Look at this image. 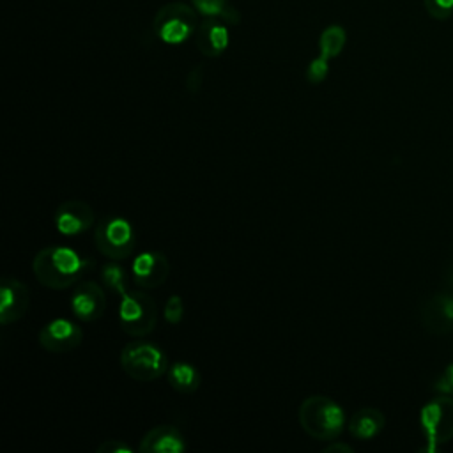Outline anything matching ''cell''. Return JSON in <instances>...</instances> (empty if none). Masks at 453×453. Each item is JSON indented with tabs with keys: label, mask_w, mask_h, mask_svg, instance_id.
<instances>
[{
	"label": "cell",
	"mask_w": 453,
	"mask_h": 453,
	"mask_svg": "<svg viewBox=\"0 0 453 453\" xmlns=\"http://www.w3.org/2000/svg\"><path fill=\"white\" fill-rule=\"evenodd\" d=\"M92 265L90 258L81 257L69 246L42 248L32 260L35 280L51 290H64L76 285Z\"/></svg>",
	"instance_id": "obj_1"
},
{
	"label": "cell",
	"mask_w": 453,
	"mask_h": 453,
	"mask_svg": "<svg viewBox=\"0 0 453 453\" xmlns=\"http://www.w3.org/2000/svg\"><path fill=\"white\" fill-rule=\"evenodd\" d=\"M304 434L315 441H333L345 428V412L340 403L326 395L306 396L297 411Z\"/></svg>",
	"instance_id": "obj_2"
},
{
	"label": "cell",
	"mask_w": 453,
	"mask_h": 453,
	"mask_svg": "<svg viewBox=\"0 0 453 453\" xmlns=\"http://www.w3.org/2000/svg\"><path fill=\"white\" fill-rule=\"evenodd\" d=\"M120 366L136 382H150L163 377L168 370L166 354L154 343L134 340L120 350Z\"/></svg>",
	"instance_id": "obj_3"
},
{
	"label": "cell",
	"mask_w": 453,
	"mask_h": 453,
	"mask_svg": "<svg viewBox=\"0 0 453 453\" xmlns=\"http://www.w3.org/2000/svg\"><path fill=\"white\" fill-rule=\"evenodd\" d=\"M156 324L157 304L152 296H149L143 288L126 290L120 296L119 326L126 334L133 338H143L154 331Z\"/></svg>",
	"instance_id": "obj_4"
},
{
	"label": "cell",
	"mask_w": 453,
	"mask_h": 453,
	"mask_svg": "<svg viewBox=\"0 0 453 453\" xmlns=\"http://www.w3.org/2000/svg\"><path fill=\"white\" fill-rule=\"evenodd\" d=\"M94 244L110 260L129 258L136 246L133 225L122 216H106L94 230Z\"/></svg>",
	"instance_id": "obj_5"
},
{
	"label": "cell",
	"mask_w": 453,
	"mask_h": 453,
	"mask_svg": "<svg viewBox=\"0 0 453 453\" xmlns=\"http://www.w3.org/2000/svg\"><path fill=\"white\" fill-rule=\"evenodd\" d=\"M198 27L196 9L184 2H170L154 16V34L166 44H180L195 35Z\"/></svg>",
	"instance_id": "obj_6"
},
{
	"label": "cell",
	"mask_w": 453,
	"mask_h": 453,
	"mask_svg": "<svg viewBox=\"0 0 453 453\" xmlns=\"http://www.w3.org/2000/svg\"><path fill=\"white\" fill-rule=\"evenodd\" d=\"M419 423L432 448L453 439V398L449 395L432 398L421 409Z\"/></svg>",
	"instance_id": "obj_7"
},
{
	"label": "cell",
	"mask_w": 453,
	"mask_h": 453,
	"mask_svg": "<svg viewBox=\"0 0 453 453\" xmlns=\"http://www.w3.org/2000/svg\"><path fill=\"white\" fill-rule=\"evenodd\" d=\"M83 340V329L64 317L50 320L37 334L39 345L51 354H65L74 350Z\"/></svg>",
	"instance_id": "obj_8"
},
{
	"label": "cell",
	"mask_w": 453,
	"mask_h": 453,
	"mask_svg": "<svg viewBox=\"0 0 453 453\" xmlns=\"http://www.w3.org/2000/svg\"><path fill=\"white\" fill-rule=\"evenodd\" d=\"M170 274V262L161 251H143L131 264V281L143 290L161 287Z\"/></svg>",
	"instance_id": "obj_9"
},
{
	"label": "cell",
	"mask_w": 453,
	"mask_h": 453,
	"mask_svg": "<svg viewBox=\"0 0 453 453\" xmlns=\"http://www.w3.org/2000/svg\"><path fill=\"white\" fill-rule=\"evenodd\" d=\"M94 221H96L94 209L85 200H78V198L62 202L53 214V223L57 232L65 237H73L87 232L90 226H94Z\"/></svg>",
	"instance_id": "obj_10"
},
{
	"label": "cell",
	"mask_w": 453,
	"mask_h": 453,
	"mask_svg": "<svg viewBox=\"0 0 453 453\" xmlns=\"http://www.w3.org/2000/svg\"><path fill=\"white\" fill-rule=\"evenodd\" d=\"M69 306L73 315L81 322H94L106 310V294L96 281H80L71 294Z\"/></svg>",
	"instance_id": "obj_11"
},
{
	"label": "cell",
	"mask_w": 453,
	"mask_h": 453,
	"mask_svg": "<svg viewBox=\"0 0 453 453\" xmlns=\"http://www.w3.org/2000/svg\"><path fill=\"white\" fill-rule=\"evenodd\" d=\"M30 306L28 287L12 276H4L0 281V322L4 326L25 317Z\"/></svg>",
	"instance_id": "obj_12"
},
{
	"label": "cell",
	"mask_w": 453,
	"mask_h": 453,
	"mask_svg": "<svg viewBox=\"0 0 453 453\" xmlns=\"http://www.w3.org/2000/svg\"><path fill=\"white\" fill-rule=\"evenodd\" d=\"M423 327L434 334H446L453 331V294H435L428 297L419 311Z\"/></svg>",
	"instance_id": "obj_13"
},
{
	"label": "cell",
	"mask_w": 453,
	"mask_h": 453,
	"mask_svg": "<svg viewBox=\"0 0 453 453\" xmlns=\"http://www.w3.org/2000/svg\"><path fill=\"white\" fill-rule=\"evenodd\" d=\"M195 44L203 57H219L228 48L226 23L218 18H207L195 30Z\"/></svg>",
	"instance_id": "obj_14"
},
{
	"label": "cell",
	"mask_w": 453,
	"mask_h": 453,
	"mask_svg": "<svg viewBox=\"0 0 453 453\" xmlns=\"http://www.w3.org/2000/svg\"><path fill=\"white\" fill-rule=\"evenodd\" d=\"M142 453H182L188 446L184 435L172 425H159L150 428L140 439Z\"/></svg>",
	"instance_id": "obj_15"
},
{
	"label": "cell",
	"mask_w": 453,
	"mask_h": 453,
	"mask_svg": "<svg viewBox=\"0 0 453 453\" xmlns=\"http://www.w3.org/2000/svg\"><path fill=\"white\" fill-rule=\"evenodd\" d=\"M386 425V418L379 409L363 407L352 414L347 423L349 434L359 441H370L377 437Z\"/></svg>",
	"instance_id": "obj_16"
},
{
	"label": "cell",
	"mask_w": 453,
	"mask_h": 453,
	"mask_svg": "<svg viewBox=\"0 0 453 453\" xmlns=\"http://www.w3.org/2000/svg\"><path fill=\"white\" fill-rule=\"evenodd\" d=\"M166 379L168 384L182 395H189L195 393L200 388L202 382V375L196 370L195 365L188 363V361H175L168 366L166 370Z\"/></svg>",
	"instance_id": "obj_17"
},
{
	"label": "cell",
	"mask_w": 453,
	"mask_h": 453,
	"mask_svg": "<svg viewBox=\"0 0 453 453\" xmlns=\"http://www.w3.org/2000/svg\"><path fill=\"white\" fill-rule=\"evenodd\" d=\"M193 7L207 16V18H218L225 23H239L241 14L237 12V9L232 5L230 0H191Z\"/></svg>",
	"instance_id": "obj_18"
},
{
	"label": "cell",
	"mask_w": 453,
	"mask_h": 453,
	"mask_svg": "<svg viewBox=\"0 0 453 453\" xmlns=\"http://www.w3.org/2000/svg\"><path fill=\"white\" fill-rule=\"evenodd\" d=\"M345 42H347V34L343 27L331 25L319 37V55L331 60L342 53V50L345 48Z\"/></svg>",
	"instance_id": "obj_19"
},
{
	"label": "cell",
	"mask_w": 453,
	"mask_h": 453,
	"mask_svg": "<svg viewBox=\"0 0 453 453\" xmlns=\"http://www.w3.org/2000/svg\"><path fill=\"white\" fill-rule=\"evenodd\" d=\"M101 281L108 290L119 296H122L127 290V273L120 264H117V260H111L103 265Z\"/></svg>",
	"instance_id": "obj_20"
},
{
	"label": "cell",
	"mask_w": 453,
	"mask_h": 453,
	"mask_svg": "<svg viewBox=\"0 0 453 453\" xmlns=\"http://www.w3.org/2000/svg\"><path fill=\"white\" fill-rule=\"evenodd\" d=\"M163 317L168 324H180V320L184 319V303H182V297L173 294L166 299L165 303V308H163Z\"/></svg>",
	"instance_id": "obj_21"
},
{
	"label": "cell",
	"mask_w": 453,
	"mask_h": 453,
	"mask_svg": "<svg viewBox=\"0 0 453 453\" xmlns=\"http://www.w3.org/2000/svg\"><path fill=\"white\" fill-rule=\"evenodd\" d=\"M327 73H329V60L319 55L308 64L306 80H308V83L317 85V83H322L327 78Z\"/></svg>",
	"instance_id": "obj_22"
},
{
	"label": "cell",
	"mask_w": 453,
	"mask_h": 453,
	"mask_svg": "<svg viewBox=\"0 0 453 453\" xmlns=\"http://www.w3.org/2000/svg\"><path fill=\"white\" fill-rule=\"evenodd\" d=\"M426 12L435 19H446L453 14V0H423Z\"/></svg>",
	"instance_id": "obj_23"
},
{
	"label": "cell",
	"mask_w": 453,
	"mask_h": 453,
	"mask_svg": "<svg viewBox=\"0 0 453 453\" xmlns=\"http://www.w3.org/2000/svg\"><path fill=\"white\" fill-rule=\"evenodd\" d=\"M97 453H133V448L120 439H106L97 446Z\"/></svg>",
	"instance_id": "obj_24"
},
{
	"label": "cell",
	"mask_w": 453,
	"mask_h": 453,
	"mask_svg": "<svg viewBox=\"0 0 453 453\" xmlns=\"http://www.w3.org/2000/svg\"><path fill=\"white\" fill-rule=\"evenodd\" d=\"M435 389L441 395H453V363L448 365L441 377L435 380Z\"/></svg>",
	"instance_id": "obj_25"
},
{
	"label": "cell",
	"mask_w": 453,
	"mask_h": 453,
	"mask_svg": "<svg viewBox=\"0 0 453 453\" xmlns=\"http://www.w3.org/2000/svg\"><path fill=\"white\" fill-rule=\"evenodd\" d=\"M203 81V67L202 65H196L193 67L188 76H186V88L191 92V94H196L200 90V85Z\"/></svg>",
	"instance_id": "obj_26"
},
{
	"label": "cell",
	"mask_w": 453,
	"mask_h": 453,
	"mask_svg": "<svg viewBox=\"0 0 453 453\" xmlns=\"http://www.w3.org/2000/svg\"><path fill=\"white\" fill-rule=\"evenodd\" d=\"M324 453H352L354 449H352V446L350 444H347V442H340V441H336V439H333L329 444H326L324 446V449H322Z\"/></svg>",
	"instance_id": "obj_27"
},
{
	"label": "cell",
	"mask_w": 453,
	"mask_h": 453,
	"mask_svg": "<svg viewBox=\"0 0 453 453\" xmlns=\"http://www.w3.org/2000/svg\"><path fill=\"white\" fill-rule=\"evenodd\" d=\"M446 280H448V285H449L451 290H453V269H449V271L446 273Z\"/></svg>",
	"instance_id": "obj_28"
}]
</instances>
